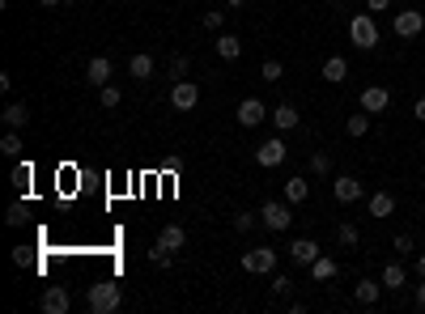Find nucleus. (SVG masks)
I'll list each match as a JSON object with an SVG mask.
<instances>
[{
    "label": "nucleus",
    "mask_w": 425,
    "mask_h": 314,
    "mask_svg": "<svg viewBox=\"0 0 425 314\" xmlns=\"http://www.w3.org/2000/svg\"><path fill=\"white\" fill-rule=\"evenodd\" d=\"M379 298H383V281L362 276V281H358V289H353V302H358V306H379Z\"/></svg>",
    "instance_id": "obj_13"
},
{
    "label": "nucleus",
    "mask_w": 425,
    "mask_h": 314,
    "mask_svg": "<svg viewBox=\"0 0 425 314\" xmlns=\"http://www.w3.org/2000/svg\"><path fill=\"white\" fill-rule=\"evenodd\" d=\"M311 174H319V179H328L332 174V157L319 149V153H311Z\"/></svg>",
    "instance_id": "obj_29"
},
{
    "label": "nucleus",
    "mask_w": 425,
    "mask_h": 314,
    "mask_svg": "<svg viewBox=\"0 0 425 314\" xmlns=\"http://www.w3.org/2000/svg\"><path fill=\"white\" fill-rule=\"evenodd\" d=\"M255 225H260V213H238V217H234V230H238V234H251Z\"/></svg>",
    "instance_id": "obj_32"
},
{
    "label": "nucleus",
    "mask_w": 425,
    "mask_h": 314,
    "mask_svg": "<svg viewBox=\"0 0 425 314\" xmlns=\"http://www.w3.org/2000/svg\"><path fill=\"white\" fill-rule=\"evenodd\" d=\"M336 272H341V268H336L332 255H319V259L311 264V276H315V281H336Z\"/></svg>",
    "instance_id": "obj_24"
},
{
    "label": "nucleus",
    "mask_w": 425,
    "mask_h": 314,
    "mask_svg": "<svg viewBox=\"0 0 425 314\" xmlns=\"http://www.w3.org/2000/svg\"><path fill=\"white\" fill-rule=\"evenodd\" d=\"M243 268H247V272H255V276H272V272H277V251H272V247L243 251Z\"/></svg>",
    "instance_id": "obj_4"
},
{
    "label": "nucleus",
    "mask_w": 425,
    "mask_h": 314,
    "mask_svg": "<svg viewBox=\"0 0 425 314\" xmlns=\"http://www.w3.org/2000/svg\"><path fill=\"white\" fill-rule=\"evenodd\" d=\"M221 21H226L221 9H209V13H204V30H221Z\"/></svg>",
    "instance_id": "obj_37"
},
{
    "label": "nucleus",
    "mask_w": 425,
    "mask_h": 314,
    "mask_svg": "<svg viewBox=\"0 0 425 314\" xmlns=\"http://www.w3.org/2000/svg\"><path fill=\"white\" fill-rule=\"evenodd\" d=\"M238 4H247V0H230V9H238Z\"/></svg>",
    "instance_id": "obj_45"
},
{
    "label": "nucleus",
    "mask_w": 425,
    "mask_h": 314,
    "mask_svg": "<svg viewBox=\"0 0 425 314\" xmlns=\"http://www.w3.org/2000/svg\"><path fill=\"white\" fill-rule=\"evenodd\" d=\"M0 119H4V128H13V132H21V128L30 123V111H26V102H9Z\"/></svg>",
    "instance_id": "obj_17"
},
{
    "label": "nucleus",
    "mask_w": 425,
    "mask_h": 314,
    "mask_svg": "<svg viewBox=\"0 0 425 314\" xmlns=\"http://www.w3.org/2000/svg\"><path fill=\"white\" fill-rule=\"evenodd\" d=\"M26 217H30V208H26V200H13V204H9V217H4V221H9V225L17 230V225H26Z\"/></svg>",
    "instance_id": "obj_30"
},
{
    "label": "nucleus",
    "mask_w": 425,
    "mask_h": 314,
    "mask_svg": "<svg viewBox=\"0 0 425 314\" xmlns=\"http://www.w3.org/2000/svg\"><path fill=\"white\" fill-rule=\"evenodd\" d=\"M0 153H4L9 162H17V157H21V136H17L13 128H9V132L0 136Z\"/></svg>",
    "instance_id": "obj_27"
},
{
    "label": "nucleus",
    "mask_w": 425,
    "mask_h": 314,
    "mask_svg": "<svg viewBox=\"0 0 425 314\" xmlns=\"http://www.w3.org/2000/svg\"><path fill=\"white\" fill-rule=\"evenodd\" d=\"M272 293H277V298H289V293H294V281L281 276V272H272Z\"/></svg>",
    "instance_id": "obj_35"
},
{
    "label": "nucleus",
    "mask_w": 425,
    "mask_h": 314,
    "mask_svg": "<svg viewBox=\"0 0 425 314\" xmlns=\"http://www.w3.org/2000/svg\"><path fill=\"white\" fill-rule=\"evenodd\" d=\"M272 123H277L281 132H294V128H298V106H294V102H281V106L272 111Z\"/></svg>",
    "instance_id": "obj_18"
},
{
    "label": "nucleus",
    "mask_w": 425,
    "mask_h": 314,
    "mask_svg": "<svg viewBox=\"0 0 425 314\" xmlns=\"http://www.w3.org/2000/svg\"><path fill=\"white\" fill-rule=\"evenodd\" d=\"M13 264L26 268V264H30V251H26V247H13Z\"/></svg>",
    "instance_id": "obj_39"
},
{
    "label": "nucleus",
    "mask_w": 425,
    "mask_h": 314,
    "mask_svg": "<svg viewBox=\"0 0 425 314\" xmlns=\"http://www.w3.org/2000/svg\"><path fill=\"white\" fill-rule=\"evenodd\" d=\"M396 213V196L392 191H375L370 196V217H392Z\"/></svg>",
    "instance_id": "obj_22"
},
{
    "label": "nucleus",
    "mask_w": 425,
    "mask_h": 314,
    "mask_svg": "<svg viewBox=\"0 0 425 314\" xmlns=\"http://www.w3.org/2000/svg\"><path fill=\"white\" fill-rule=\"evenodd\" d=\"M158 247H166V251H183V247H187V230H183V225H162Z\"/></svg>",
    "instance_id": "obj_14"
},
{
    "label": "nucleus",
    "mask_w": 425,
    "mask_h": 314,
    "mask_svg": "<svg viewBox=\"0 0 425 314\" xmlns=\"http://www.w3.org/2000/svg\"><path fill=\"white\" fill-rule=\"evenodd\" d=\"M307 196H311V183H307V179H298V174H294V179H285V191H281V200H289V204H302Z\"/></svg>",
    "instance_id": "obj_19"
},
{
    "label": "nucleus",
    "mask_w": 425,
    "mask_h": 314,
    "mask_svg": "<svg viewBox=\"0 0 425 314\" xmlns=\"http://www.w3.org/2000/svg\"><path fill=\"white\" fill-rule=\"evenodd\" d=\"M264 119H272V111H264L260 98H243V102H238V123H243V128H260Z\"/></svg>",
    "instance_id": "obj_10"
},
{
    "label": "nucleus",
    "mask_w": 425,
    "mask_h": 314,
    "mask_svg": "<svg viewBox=\"0 0 425 314\" xmlns=\"http://www.w3.org/2000/svg\"><path fill=\"white\" fill-rule=\"evenodd\" d=\"M319 255H324V251H319V242H315V238H294V242H289V259H294V264H302V268H311Z\"/></svg>",
    "instance_id": "obj_12"
},
{
    "label": "nucleus",
    "mask_w": 425,
    "mask_h": 314,
    "mask_svg": "<svg viewBox=\"0 0 425 314\" xmlns=\"http://www.w3.org/2000/svg\"><path fill=\"white\" fill-rule=\"evenodd\" d=\"M119 98H123V94H119L115 85H102V94H98V102H102L106 111H115V106H119Z\"/></svg>",
    "instance_id": "obj_34"
},
{
    "label": "nucleus",
    "mask_w": 425,
    "mask_h": 314,
    "mask_svg": "<svg viewBox=\"0 0 425 314\" xmlns=\"http://www.w3.org/2000/svg\"><path fill=\"white\" fill-rule=\"evenodd\" d=\"M260 72H264V81H281V72H285V68H281V60H264V68H260Z\"/></svg>",
    "instance_id": "obj_36"
},
{
    "label": "nucleus",
    "mask_w": 425,
    "mask_h": 314,
    "mask_svg": "<svg viewBox=\"0 0 425 314\" xmlns=\"http://www.w3.org/2000/svg\"><path fill=\"white\" fill-rule=\"evenodd\" d=\"M38 4H43V9H55V4H64V0H38Z\"/></svg>",
    "instance_id": "obj_44"
},
{
    "label": "nucleus",
    "mask_w": 425,
    "mask_h": 314,
    "mask_svg": "<svg viewBox=\"0 0 425 314\" xmlns=\"http://www.w3.org/2000/svg\"><path fill=\"white\" fill-rule=\"evenodd\" d=\"M392 247H396L400 255H409V251H413L417 242H413V234H396V242H392Z\"/></svg>",
    "instance_id": "obj_38"
},
{
    "label": "nucleus",
    "mask_w": 425,
    "mask_h": 314,
    "mask_svg": "<svg viewBox=\"0 0 425 314\" xmlns=\"http://www.w3.org/2000/svg\"><path fill=\"white\" fill-rule=\"evenodd\" d=\"M260 221H264V230H289V221H294V204L289 200H268L264 208H260Z\"/></svg>",
    "instance_id": "obj_3"
},
{
    "label": "nucleus",
    "mask_w": 425,
    "mask_h": 314,
    "mask_svg": "<svg viewBox=\"0 0 425 314\" xmlns=\"http://www.w3.org/2000/svg\"><path fill=\"white\" fill-rule=\"evenodd\" d=\"M285 153H289V149H285V140H281V136H272V140H264V145L255 149V162H260L264 170H272V166H281V162H285Z\"/></svg>",
    "instance_id": "obj_11"
},
{
    "label": "nucleus",
    "mask_w": 425,
    "mask_h": 314,
    "mask_svg": "<svg viewBox=\"0 0 425 314\" xmlns=\"http://www.w3.org/2000/svg\"><path fill=\"white\" fill-rule=\"evenodd\" d=\"M85 302H89V310H94V314H115L119 306H123V293H119L115 281H94Z\"/></svg>",
    "instance_id": "obj_1"
},
{
    "label": "nucleus",
    "mask_w": 425,
    "mask_h": 314,
    "mask_svg": "<svg viewBox=\"0 0 425 314\" xmlns=\"http://www.w3.org/2000/svg\"><path fill=\"white\" fill-rule=\"evenodd\" d=\"M170 259H175V251H166V247H158V242H153L149 264H153V268H170Z\"/></svg>",
    "instance_id": "obj_33"
},
{
    "label": "nucleus",
    "mask_w": 425,
    "mask_h": 314,
    "mask_svg": "<svg viewBox=\"0 0 425 314\" xmlns=\"http://www.w3.org/2000/svg\"><path fill=\"white\" fill-rule=\"evenodd\" d=\"M345 132H349L353 140H362V136L370 132V111H362V115H349V119H345Z\"/></svg>",
    "instance_id": "obj_25"
},
{
    "label": "nucleus",
    "mask_w": 425,
    "mask_h": 314,
    "mask_svg": "<svg viewBox=\"0 0 425 314\" xmlns=\"http://www.w3.org/2000/svg\"><path fill=\"white\" fill-rule=\"evenodd\" d=\"M413 306H417V310H425V276H421V285H417V293H413Z\"/></svg>",
    "instance_id": "obj_40"
},
{
    "label": "nucleus",
    "mask_w": 425,
    "mask_h": 314,
    "mask_svg": "<svg viewBox=\"0 0 425 314\" xmlns=\"http://www.w3.org/2000/svg\"><path fill=\"white\" fill-rule=\"evenodd\" d=\"M196 102H200V85H196V81H175L170 106H175V111H196Z\"/></svg>",
    "instance_id": "obj_7"
},
{
    "label": "nucleus",
    "mask_w": 425,
    "mask_h": 314,
    "mask_svg": "<svg viewBox=\"0 0 425 314\" xmlns=\"http://www.w3.org/2000/svg\"><path fill=\"white\" fill-rule=\"evenodd\" d=\"M349 38H353V47H362V51L379 47V26H375V17H370V13H353V17H349Z\"/></svg>",
    "instance_id": "obj_2"
},
{
    "label": "nucleus",
    "mask_w": 425,
    "mask_h": 314,
    "mask_svg": "<svg viewBox=\"0 0 425 314\" xmlns=\"http://www.w3.org/2000/svg\"><path fill=\"white\" fill-rule=\"evenodd\" d=\"M332 196H336L341 204H358V200L366 196V187H362V179H353V174H336V179H332Z\"/></svg>",
    "instance_id": "obj_5"
},
{
    "label": "nucleus",
    "mask_w": 425,
    "mask_h": 314,
    "mask_svg": "<svg viewBox=\"0 0 425 314\" xmlns=\"http://www.w3.org/2000/svg\"><path fill=\"white\" fill-rule=\"evenodd\" d=\"M379 281H383V289H396V293H400V289L409 285V272H404V264H387Z\"/></svg>",
    "instance_id": "obj_20"
},
{
    "label": "nucleus",
    "mask_w": 425,
    "mask_h": 314,
    "mask_svg": "<svg viewBox=\"0 0 425 314\" xmlns=\"http://www.w3.org/2000/svg\"><path fill=\"white\" fill-rule=\"evenodd\" d=\"M38 306H43L47 314H68L72 298H68V289H64V285H47V289H43V298H38Z\"/></svg>",
    "instance_id": "obj_8"
},
{
    "label": "nucleus",
    "mask_w": 425,
    "mask_h": 314,
    "mask_svg": "<svg viewBox=\"0 0 425 314\" xmlns=\"http://www.w3.org/2000/svg\"><path fill=\"white\" fill-rule=\"evenodd\" d=\"M417 276H425V255H417Z\"/></svg>",
    "instance_id": "obj_43"
},
{
    "label": "nucleus",
    "mask_w": 425,
    "mask_h": 314,
    "mask_svg": "<svg viewBox=\"0 0 425 314\" xmlns=\"http://www.w3.org/2000/svg\"><path fill=\"white\" fill-rule=\"evenodd\" d=\"M413 115H417V119H421V123H425V94H421V98H417V106H413Z\"/></svg>",
    "instance_id": "obj_42"
},
{
    "label": "nucleus",
    "mask_w": 425,
    "mask_h": 314,
    "mask_svg": "<svg viewBox=\"0 0 425 314\" xmlns=\"http://www.w3.org/2000/svg\"><path fill=\"white\" fill-rule=\"evenodd\" d=\"M387 4H392V0H366V9H370V13H383Z\"/></svg>",
    "instance_id": "obj_41"
},
{
    "label": "nucleus",
    "mask_w": 425,
    "mask_h": 314,
    "mask_svg": "<svg viewBox=\"0 0 425 314\" xmlns=\"http://www.w3.org/2000/svg\"><path fill=\"white\" fill-rule=\"evenodd\" d=\"M336 238H341V247H358V242H362V230H358L353 221H341V230H336Z\"/></svg>",
    "instance_id": "obj_28"
},
{
    "label": "nucleus",
    "mask_w": 425,
    "mask_h": 314,
    "mask_svg": "<svg viewBox=\"0 0 425 314\" xmlns=\"http://www.w3.org/2000/svg\"><path fill=\"white\" fill-rule=\"evenodd\" d=\"M187 72H192L187 55H175V60H170V81H187Z\"/></svg>",
    "instance_id": "obj_31"
},
{
    "label": "nucleus",
    "mask_w": 425,
    "mask_h": 314,
    "mask_svg": "<svg viewBox=\"0 0 425 314\" xmlns=\"http://www.w3.org/2000/svg\"><path fill=\"white\" fill-rule=\"evenodd\" d=\"M387 106H392V89H387V85H366V89H362V111L383 115Z\"/></svg>",
    "instance_id": "obj_9"
},
{
    "label": "nucleus",
    "mask_w": 425,
    "mask_h": 314,
    "mask_svg": "<svg viewBox=\"0 0 425 314\" xmlns=\"http://www.w3.org/2000/svg\"><path fill=\"white\" fill-rule=\"evenodd\" d=\"M392 30H396V38H417V34L425 30V13H417V9H404V13H396Z\"/></svg>",
    "instance_id": "obj_6"
},
{
    "label": "nucleus",
    "mask_w": 425,
    "mask_h": 314,
    "mask_svg": "<svg viewBox=\"0 0 425 314\" xmlns=\"http://www.w3.org/2000/svg\"><path fill=\"white\" fill-rule=\"evenodd\" d=\"M85 77H89V81H94V85L102 89V85L111 81V60H106V55H94V60L85 64Z\"/></svg>",
    "instance_id": "obj_15"
},
{
    "label": "nucleus",
    "mask_w": 425,
    "mask_h": 314,
    "mask_svg": "<svg viewBox=\"0 0 425 314\" xmlns=\"http://www.w3.org/2000/svg\"><path fill=\"white\" fill-rule=\"evenodd\" d=\"M213 47H217V55H221V60H238V55H243V43H238L234 34H217V43H213Z\"/></svg>",
    "instance_id": "obj_23"
},
{
    "label": "nucleus",
    "mask_w": 425,
    "mask_h": 314,
    "mask_svg": "<svg viewBox=\"0 0 425 314\" xmlns=\"http://www.w3.org/2000/svg\"><path fill=\"white\" fill-rule=\"evenodd\" d=\"M30 183H34V166L30 162H13V187H21V191H30Z\"/></svg>",
    "instance_id": "obj_26"
},
{
    "label": "nucleus",
    "mask_w": 425,
    "mask_h": 314,
    "mask_svg": "<svg viewBox=\"0 0 425 314\" xmlns=\"http://www.w3.org/2000/svg\"><path fill=\"white\" fill-rule=\"evenodd\" d=\"M345 77H349V60H345V55H328V60H324V81L341 85Z\"/></svg>",
    "instance_id": "obj_16"
},
{
    "label": "nucleus",
    "mask_w": 425,
    "mask_h": 314,
    "mask_svg": "<svg viewBox=\"0 0 425 314\" xmlns=\"http://www.w3.org/2000/svg\"><path fill=\"white\" fill-rule=\"evenodd\" d=\"M128 72H132V81H149V77H153V55H145V51L132 55V60H128Z\"/></svg>",
    "instance_id": "obj_21"
}]
</instances>
